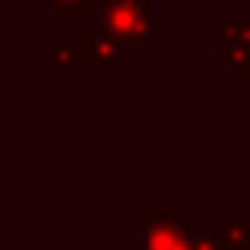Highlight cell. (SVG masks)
<instances>
[{
	"label": "cell",
	"instance_id": "52a82bcc",
	"mask_svg": "<svg viewBox=\"0 0 250 250\" xmlns=\"http://www.w3.org/2000/svg\"><path fill=\"white\" fill-rule=\"evenodd\" d=\"M215 3H218V6H224V9H229V6H238L241 0H215Z\"/></svg>",
	"mask_w": 250,
	"mask_h": 250
},
{
	"label": "cell",
	"instance_id": "6da1fadb",
	"mask_svg": "<svg viewBox=\"0 0 250 250\" xmlns=\"http://www.w3.org/2000/svg\"><path fill=\"white\" fill-rule=\"evenodd\" d=\"M100 21L115 42H147L162 30L147 15V0H100Z\"/></svg>",
	"mask_w": 250,
	"mask_h": 250
},
{
	"label": "cell",
	"instance_id": "3957f363",
	"mask_svg": "<svg viewBox=\"0 0 250 250\" xmlns=\"http://www.w3.org/2000/svg\"><path fill=\"white\" fill-rule=\"evenodd\" d=\"M215 235L224 247H244L250 250V221H221Z\"/></svg>",
	"mask_w": 250,
	"mask_h": 250
},
{
	"label": "cell",
	"instance_id": "277c9868",
	"mask_svg": "<svg viewBox=\"0 0 250 250\" xmlns=\"http://www.w3.org/2000/svg\"><path fill=\"white\" fill-rule=\"evenodd\" d=\"M221 44H235V47H250V24H235V21H221L218 24Z\"/></svg>",
	"mask_w": 250,
	"mask_h": 250
},
{
	"label": "cell",
	"instance_id": "5b68a950",
	"mask_svg": "<svg viewBox=\"0 0 250 250\" xmlns=\"http://www.w3.org/2000/svg\"><path fill=\"white\" fill-rule=\"evenodd\" d=\"M218 56H221L224 62H229L235 71H244V74H250V47L221 44V47H218Z\"/></svg>",
	"mask_w": 250,
	"mask_h": 250
},
{
	"label": "cell",
	"instance_id": "8992f818",
	"mask_svg": "<svg viewBox=\"0 0 250 250\" xmlns=\"http://www.w3.org/2000/svg\"><path fill=\"white\" fill-rule=\"evenodd\" d=\"M191 250H227V247L221 244L218 235H212V232H197V235H191Z\"/></svg>",
	"mask_w": 250,
	"mask_h": 250
},
{
	"label": "cell",
	"instance_id": "7a4b0ae2",
	"mask_svg": "<svg viewBox=\"0 0 250 250\" xmlns=\"http://www.w3.org/2000/svg\"><path fill=\"white\" fill-rule=\"evenodd\" d=\"M139 250H191V227L177 209H153L142 224Z\"/></svg>",
	"mask_w": 250,
	"mask_h": 250
}]
</instances>
